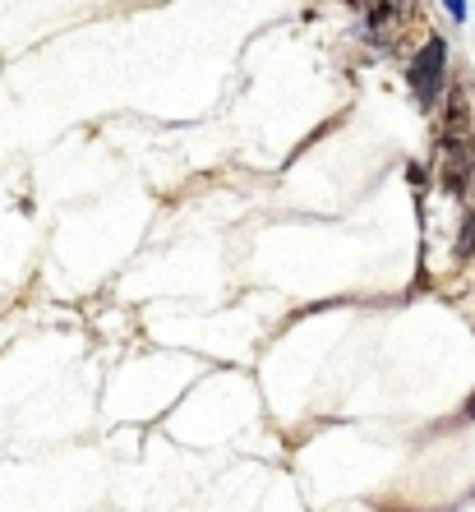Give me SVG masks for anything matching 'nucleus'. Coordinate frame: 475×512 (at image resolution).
<instances>
[{"mask_svg": "<svg viewBox=\"0 0 475 512\" xmlns=\"http://www.w3.org/2000/svg\"><path fill=\"white\" fill-rule=\"evenodd\" d=\"M397 10H402V0H365V14H369V24L383 28L397 19Z\"/></svg>", "mask_w": 475, "mask_h": 512, "instance_id": "f03ea898", "label": "nucleus"}, {"mask_svg": "<svg viewBox=\"0 0 475 512\" xmlns=\"http://www.w3.org/2000/svg\"><path fill=\"white\" fill-rule=\"evenodd\" d=\"M443 5H448V14H452V19H457V24H462V19H466V5H462V0H443Z\"/></svg>", "mask_w": 475, "mask_h": 512, "instance_id": "7ed1b4c3", "label": "nucleus"}, {"mask_svg": "<svg viewBox=\"0 0 475 512\" xmlns=\"http://www.w3.org/2000/svg\"><path fill=\"white\" fill-rule=\"evenodd\" d=\"M406 84H411L420 107H439L443 84H448V42L443 37H429L425 47L416 51L411 70H406Z\"/></svg>", "mask_w": 475, "mask_h": 512, "instance_id": "f257e3e1", "label": "nucleus"}]
</instances>
